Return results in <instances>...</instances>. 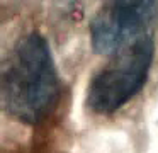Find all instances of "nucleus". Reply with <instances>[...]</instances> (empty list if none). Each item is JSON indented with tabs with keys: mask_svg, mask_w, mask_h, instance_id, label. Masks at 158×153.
Listing matches in <instances>:
<instances>
[{
	"mask_svg": "<svg viewBox=\"0 0 158 153\" xmlns=\"http://www.w3.org/2000/svg\"><path fill=\"white\" fill-rule=\"evenodd\" d=\"M155 7L156 0H109L90 24L94 51L99 54L117 53L138 39Z\"/></svg>",
	"mask_w": 158,
	"mask_h": 153,
	"instance_id": "3",
	"label": "nucleus"
},
{
	"mask_svg": "<svg viewBox=\"0 0 158 153\" xmlns=\"http://www.w3.org/2000/svg\"><path fill=\"white\" fill-rule=\"evenodd\" d=\"M2 104L10 117L38 124L53 111L60 80L49 44L39 32L22 36L2 68Z\"/></svg>",
	"mask_w": 158,
	"mask_h": 153,
	"instance_id": "1",
	"label": "nucleus"
},
{
	"mask_svg": "<svg viewBox=\"0 0 158 153\" xmlns=\"http://www.w3.org/2000/svg\"><path fill=\"white\" fill-rule=\"evenodd\" d=\"M155 56L153 37L144 34L121 48L114 58L94 75L87 104L97 114H112L133 99L146 83Z\"/></svg>",
	"mask_w": 158,
	"mask_h": 153,
	"instance_id": "2",
	"label": "nucleus"
}]
</instances>
